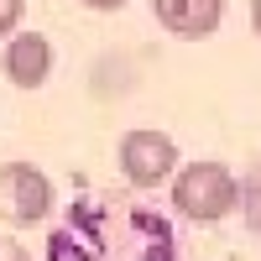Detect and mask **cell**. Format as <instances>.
Masks as SVG:
<instances>
[{
  "label": "cell",
  "mask_w": 261,
  "mask_h": 261,
  "mask_svg": "<svg viewBox=\"0 0 261 261\" xmlns=\"http://www.w3.org/2000/svg\"><path fill=\"white\" fill-rule=\"evenodd\" d=\"M172 204L193 225H220L241 204V183L225 162H188L172 172Z\"/></svg>",
  "instance_id": "obj_1"
},
{
  "label": "cell",
  "mask_w": 261,
  "mask_h": 261,
  "mask_svg": "<svg viewBox=\"0 0 261 261\" xmlns=\"http://www.w3.org/2000/svg\"><path fill=\"white\" fill-rule=\"evenodd\" d=\"M183 167L178 141L167 130H125L120 136V178L130 188H162Z\"/></svg>",
  "instance_id": "obj_2"
},
{
  "label": "cell",
  "mask_w": 261,
  "mask_h": 261,
  "mask_svg": "<svg viewBox=\"0 0 261 261\" xmlns=\"http://www.w3.org/2000/svg\"><path fill=\"white\" fill-rule=\"evenodd\" d=\"M0 199H6L11 225H42L53 214V178L32 162H6L0 167Z\"/></svg>",
  "instance_id": "obj_3"
},
{
  "label": "cell",
  "mask_w": 261,
  "mask_h": 261,
  "mask_svg": "<svg viewBox=\"0 0 261 261\" xmlns=\"http://www.w3.org/2000/svg\"><path fill=\"white\" fill-rule=\"evenodd\" d=\"M0 68L16 89H42V84L53 79V42L42 32H11L6 37V53H0Z\"/></svg>",
  "instance_id": "obj_4"
},
{
  "label": "cell",
  "mask_w": 261,
  "mask_h": 261,
  "mask_svg": "<svg viewBox=\"0 0 261 261\" xmlns=\"http://www.w3.org/2000/svg\"><path fill=\"white\" fill-rule=\"evenodd\" d=\"M151 16H157V27L172 32V37H214L225 21V0H151Z\"/></svg>",
  "instance_id": "obj_5"
},
{
  "label": "cell",
  "mask_w": 261,
  "mask_h": 261,
  "mask_svg": "<svg viewBox=\"0 0 261 261\" xmlns=\"http://www.w3.org/2000/svg\"><path fill=\"white\" fill-rule=\"evenodd\" d=\"M27 16V0H0V37H11Z\"/></svg>",
  "instance_id": "obj_6"
},
{
  "label": "cell",
  "mask_w": 261,
  "mask_h": 261,
  "mask_svg": "<svg viewBox=\"0 0 261 261\" xmlns=\"http://www.w3.org/2000/svg\"><path fill=\"white\" fill-rule=\"evenodd\" d=\"M0 261H32V251L16 241V235H0Z\"/></svg>",
  "instance_id": "obj_7"
},
{
  "label": "cell",
  "mask_w": 261,
  "mask_h": 261,
  "mask_svg": "<svg viewBox=\"0 0 261 261\" xmlns=\"http://www.w3.org/2000/svg\"><path fill=\"white\" fill-rule=\"evenodd\" d=\"M79 6H89V11H120L125 0H79Z\"/></svg>",
  "instance_id": "obj_8"
},
{
  "label": "cell",
  "mask_w": 261,
  "mask_h": 261,
  "mask_svg": "<svg viewBox=\"0 0 261 261\" xmlns=\"http://www.w3.org/2000/svg\"><path fill=\"white\" fill-rule=\"evenodd\" d=\"M251 27H256V37H261V0L251 6Z\"/></svg>",
  "instance_id": "obj_9"
}]
</instances>
